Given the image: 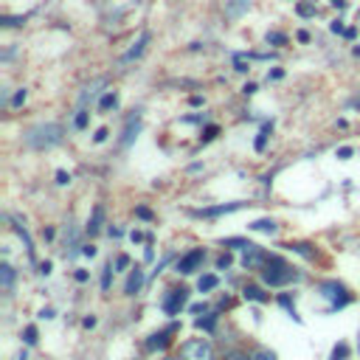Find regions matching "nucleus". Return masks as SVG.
<instances>
[{
    "label": "nucleus",
    "instance_id": "nucleus-8",
    "mask_svg": "<svg viewBox=\"0 0 360 360\" xmlns=\"http://www.w3.org/2000/svg\"><path fill=\"white\" fill-rule=\"evenodd\" d=\"M251 203H243V200H236V203H220V205H208V208H200V212H194L197 217H205V220H212V217H225V214H234L239 212V208H245Z\"/></svg>",
    "mask_w": 360,
    "mask_h": 360
},
{
    "label": "nucleus",
    "instance_id": "nucleus-40",
    "mask_svg": "<svg viewBox=\"0 0 360 360\" xmlns=\"http://www.w3.org/2000/svg\"><path fill=\"white\" fill-rule=\"evenodd\" d=\"M329 32H333V34H346L344 20H333V23H329Z\"/></svg>",
    "mask_w": 360,
    "mask_h": 360
},
{
    "label": "nucleus",
    "instance_id": "nucleus-35",
    "mask_svg": "<svg viewBox=\"0 0 360 360\" xmlns=\"http://www.w3.org/2000/svg\"><path fill=\"white\" fill-rule=\"evenodd\" d=\"M23 23H25V17H0V25L3 28H17Z\"/></svg>",
    "mask_w": 360,
    "mask_h": 360
},
{
    "label": "nucleus",
    "instance_id": "nucleus-45",
    "mask_svg": "<svg viewBox=\"0 0 360 360\" xmlns=\"http://www.w3.org/2000/svg\"><path fill=\"white\" fill-rule=\"evenodd\" d=\"M231 262H234V259H231V254H223V256L217 259V267H220V270H225V267H231Z\"/></svg>",
    "mask_w": 360,
    "mask_h": 360
},
{
    "label": "nucleus",
    "instance_id": "nucleus-46",
    "mask_svg": "<svg viewBox=\"0 0 360 360\" xmlns=\"http://www.w3.org/2000/svg\"><path fill=\"white\" fill-rule=\"evenodd\" d=\"M144 259H146V262H153V259H155V248H153V236H149V245H146V251H144Z\"/></svg>",
    "mask_w": 360,
    "mask_h": 360
},
{
    "label": "nucleus",
    "instance_id": "nucleus-20",
    "mask_svg": "<svg viewBox=\"0 0 360 360\" xmlns=\"http://www.w3.org/2000/svg\"><path fill=\"white\" fill-rule=\"evenodd\" d=\"M248 228H251V231H259V234H276V231H279V225H276V220H270V217H262V220H256V223H251Z\"/></svg>",
    "mask_w": 360,
    "mask_h": 360
},
{
    "label": "nucleus",
    "instance_id": "nucleus-5",
    "mask_svg": "<svg viewBox=\"0 0 360 360\" xmlns=\"http://www.w3.org/2000/svg\"><path fill=\"white\" fill-rule=\"evenodd\" d=\"M186 302H189V290H186V287H172V290H166V295H164L161 310H164L166 315H180V310L186 307Z\"/></svg>",
    "mask_w": 360,
    "mask_h": 360
},
{
    "label": "nucleus",
    "instance_id": "nucleus-19",
    "mask_svg": "<svg viewBox=\"0 0 360 360\" xmlns=\"http://www.w3.org/2000/svg\"><path fill=\"white\" fill-rule=\"evenodd\" d=\"M12 228H14V231H17V236L23 239V245H25V254H28V259L34 262V259H37V251H34V243H32V236H28V231H25L20 223H14Z\"/></svg>",
    "mask_w": 360,
    "mask_h": 360
},
{
    "label": "nucleus",
    "instance_id": "nucleus-17",
    "mask_svg": "<svg viewBox=\"0 0 360 360\" xmlns=\"http://www.w3.org/2000/svg\"><path fill=\"white\" fill-rule=\"evenodd\" d=\"M14 279H17V270H14L9 262H3V265H0V282H3V290H6V293H12V287H14Z\"/></svg>",
    "mask_w": 360,
    "mask_h": 360
},
{
    "label": "nucleus",
    "instance_id": "nucleus-47",
    "mask_svg": "<svg viewBox=\"0 0 360 360\" xmlns=\"http://www.w3.org/2000/svg\"><path fill=\"white\" fill-rule=\"evenodd\" d=\"M282 76H284V71H282V68H273V71L267 74V82H279Z\"/></svg>",
    "mask_w": 360,
    "mask_h": 360
},
{
    "label": "nucleus",
    "instance_id": "nucleus-23",
    "mask_svg": "<svg viewBox=\"0 0 360 360\" xmlns=\"http://www.w3.org/2000/svg\"><path fill=\"white\" fill-rule=\"evenodd\" d=\"M270 130H273V122H265V124H262V130H259V135H256V141H254L256 153H265V146H267V138H270Z\"/></svg>",
    "mask_w": 360,
    "mask_h": 360
},
{
    "label": "nucleus",
    "instance_id": "nucleus-52",
    "mask_svg": "<svg viewBox=\"0 0 360 360\" xmlns=\"http://www.w3.org/2000/svg\"><path fill=\"white\" fill-rule=\"evenodd\" d=\"M82 326H85V329H93V326H96V318H93V315H87V318L82 321Z\"/></svg>",
    "mask_w": 360,
    "mask_h": 360
},
{
    "label": "nucleus",
    "instance_id": "nucleus-9",
    "mask_svg": "<svg viewBox=\"0 0 360 360\" xmlns=\"http://www.w3.org/2000/svg\"><path fill=\"white\" fill-rule=\"evenodd\" d=\"M267 259H270V254H267L265 248L251 245V248H245V254H243V267H245V270H262V267L267 265Z\"/></svg>",
    "mask_w": 360,
    "mask_h": 360
},
{
    "label": "nucleus",
    "instance_id": "nucleus-11",
    "mask_svg": "<svg viewBox=\"0 0 360 360\" xmlns=\"http://www.w3.org/2000/svg\"><path fill=\"white\" fill-rule=\"evenodd\" d=\"M149 40H153V34H149V32H144L141 37H138V43L122 56V65H130V63H135V59H141L144 56V51H146V45H149Z\"/></svg>",
    "mask_w": 360,
    "mask_h": 360
},
{
    "label": "nucleus",
    "instance_id": "nucleus-24",
    "mask_svg": "<svg viewBox=\"0 0 360 360\" xmlns=\"http://www.w3.org/2000/svg\"><path fill=\"white\" fill-rule=\"evenodd\" d=\"M217 284H220V279H217L214 273H205V276L197 279V290H200V293H212Z\"/></svg>",
    "mask_w": 360,
    "mask_h": 360
},
{
    "label": "nucleus",
    "instance_id": "nucleus-16",
    "mask_svg": "<svg viewBox=\"0 0 360 360\" xmlns=\"http://www.w3.org/2000/svg\"><path fill=\"white\" fill-rule=\"evenodd\" d=\"M243 295H245V302H256V304H265V302H270V295H267V293H265L259 284H245Z\"/></svg>",
    "mask_w": 360,
    "mask_h": 360
},
{
    "label": "nucleus",
    "instance_id": "nucleus-32",
    "mask_svg": "<svg viewBox=\"0 0 360 360\" xmlns=\"http://www.w3.org/2000/svg\"><path fill=\"white\" fill-rule=\"evenodd\" d=\"M346 357H349V346H346L344 341L333 349V355H329V360H346Z\"/></svg>",
    "mask_w": 360,
    "mask_h": 360
},
{
    "label": "nucleus",
    "instance_id": "nucleus-21",
    "mask_svg": "<svg viewBox=\"0 0 360 360\" xmlns=\"http://www.w3.org/2000/svg\"><path fill=\"white\" fill-rule=\"evenodd\" d=\"M284 248L293 251V254H298V256H304V259H315V245H310V243H290Z\"/></svg>",
    "mask_w": 360,
    "mask_h": 360
},
{
    "label": "nucleus",
    "instance_id": "nucleus-25",
    "mask_svg": "<svg viewBox=\"0 0 360 360\" xmlns=\"http://www.w3.org/2000/svg\"><path fill=\"white\" fill-rule=\"evenodd\" d=\"M115 107H118L115 90H107V93L102 96V102H99V110H102V113H110V110H115Z\"/></svg>",
    "mask_w": 360,
    "mask_h": 360
},
{
    "label": "nucleus",
    "instance_id": "nucleus-15",
    "mask_svg": "<svg viewBox=\"0 0 360 360\" xmlns=\"http://www.w3.org/2000/svg\"><path fill=\"white\" fill-rule=\"evenodd\" d=\"M251 3H254V0H228V3H225V14L231 20H236V17H243L251 9Z\"/></svg>",
    "mask_w": 360,
    "mask_h": 360
},
{
    "label": "nucleus",
    "instance_id": "nucleus-42",
    "mask_svg": "<svg viewBox=\"0 0 360 360\" xmlns=\"http://www.w3.org/2000/svg\"><path fill=\"white\" fill-rule=\"evenodd\" d=\"M127 267H130V256H127V254H122V256L115 259V270H127Z\"/></svg>",
    "mask_w": 360,
    "mask_h": 360
},
{
    "label": "nucleus",
    "instance_id": "nucleus-54",
    "mask_svg": "<svg viewBox=\"0 0 360 360\" xmlns=\"http://www.w3.org/2000/svg\"><path fill=\"white\" fill-rule=\"evenodd\" d=\"M295 40H298V43H310V32H298Z\"/></svg>",
    "mask_w": 360,
    "mask_h": 360
},
{
    "label": "nucleus",
    "instance_id": "nucleus-43",
    "mask_svg": "<svg viewBox=\"0 0 360 360\" xmlns=\"http://www.w3.org/2000/svg\"><path fill=\"white\" fill-rule=\"evenodd\" d=\"M107 135H110V130H107V127H99V130H96V135H93V141H96V144H104V141H107Z\"/></svg>",
    "mask_w": 360,
    "mask_h": 360
},
{
    "label": "nucleus",
    "instance_id": "nucleus-62",
    "mask_svg": "<svg viewBox=\"0 0 360 360\" xmlns=\"http://www.w3.org/2000/svg\"><path fill=\"white\" fill-rule=\"evenodd\" d=\"M169 360H180V357H169Z\"/></svg>",
    "mask_w": 360,
    "mask_h": 360
},
{
    "label": "nucleus",
    "instance_id": "nucleus-1",
    "mask_svg": "<svg viewBox=\"0 0 360 360\" xmlns=\"http://www.w3.org/2000/svg\"><path fill=\"white\" fill-rule=\"evenodd\" d=\"M23 141H25V146L45 153V149H54V146H59L65 141V127L56 124V122H43V124L28 127L23 133Z\"/></svg>",
    "mask_w": 360,
    "mask_h": 360
},
{
    "label": "nucleus",
    "instance_id": "nucleus-27",
    "mask_svg": "<svg viewBox=\"0 0 360 360\" xmlns=\"http://www.w3.org/2000/svg\"><path fill=\"white\" fill-rule=\"evenodd\" d=\"M248 68H251V54H236L234 56V71L236 74H248Z\"/></svg>",
    "mask_w": 360,
    "mask_h": 360
},
{
    "label": "nucleus",
    "instance_id": "nucleus-7",
    "mask_svg": "<svg viewBox=\"0 0 360 360\" xmlns=\"http://www.w3.org/2000/svg\"><path fill=\"white\" fill-rule=\"evenodd\" d=\"M183 360H214V346L205 338H194L183 344Z\"/></svg>",
    "mask_w": 360,
    "mask_h": 360
},
{
    "label": "nucleus",
    "instance_id": "nucleus-6",
    "mask_svg": "<svg viewBox=\"0 0 360 360\" xmlns=\"http://www.w3.org/2000/svg\"><path fill=\"white\" fill-rule=\"evenodd\" d=\"M203 262H205V251L203 248H192L189 254H183L177 259V265H175V270L180 276H192V273H197V270L203 267Z\"/></svg>",
    "mask_w": 360,
    "mask_h": 360
},
{
    "label": "nucleus",
    "instance_id": "nucleus-33",
    "mask_svg": "<svg viewBox=\"0 0 360 360\" xmlns=\"http://www.w3.org/2000/svg\"><path fill=\"white\" fill-rule=\"evenodd\" d=\"M135 217L138 220H155V214H153V208H146V205H135Z\"/></svg>",
    "mask_w": 360,
    "mask_h": 360
},
{
    "label": "nucleus",
    "instance_id": "nucleus-44",
    "mask_svg": "<svg viewBox=\"0 0 360 360\" xmlns=\"http://www.w3.org/2000/svg\"><path fill=\"white\" fill-rule=\"evenodd\" d=\"M352 155H355V149H352V146H341V149H338V158H341V161H349Z\"/></svg>",
    "mask_w": 360,
    "mask_h": 360
},
{
    "label": "nucleus",
    "instance_id": "nucleus-12",
    "mask_svg": "<svg viewBox=\"0 0 360 360\" xmlns=\"http://www.w3.org/2000/svg\"><path fill=\"white\" fill-rule=\"evenodd\" d=\"M102 87H107V79L104 76H99V79H93V82H90L85 90H82V107H87L90 102H93V99H99V93H102Z\"/></svg>",
    "mask_w": 360,
    "mask_h": 360
},
{
    "label": "nucleus",
    "instance_id": "nucleus-14",
    "mask_svg": "<svg viewBox=\"0 0 360 360\" xmlns=\"http://www.w3.org/2000/svg\"><path fill=\"white\" fill-rule=\"evenodd\" d=\"M102 225H104V205L99 203V205H93V214H90V220H87V225H85V231H87L90 236H96V234L102 231Z\"/></svg>",
    "mask_w": 360,
    "mask_h": 360
},
{
    "label": "nucleus",
    "instance_id": "nucleus-56",
    "mask_svg": "<svg viewBox=\"0 0 360 360\" xmlns=\"http://www.w3.org/2000/svg\"><path fill=\"white\" fill-rule=\"evenodd\" d=\"M344 37H346V40H355V37H357V28H355V25L346 28V34H344Z\"/></svg>",
    "mask_w": 360,
    "mask_h": 360
},
{
    "label": "nucleus",
    "instance_id": "nucleus-53",
    "mask_svg": "<svg viewBox=\"0 0 360 360\" xmlns=\"http://www.w3.org/2000/svg\"><path fill=\"white\" fill-rule=\"evenodd\" d=\"M329 3H333V6L338 9V12H344V9L349 6V3H346V0H329Z\"/></svg>",
    "mask_w": 360,
    "mask_h": 360
},
{
    "label": "nucleus",
    "instance_id": "nucleus-2",
    "mask_svg": "<svg viewBox=\"0 0 360 360\" xmlns=\"http://www.w3.org/2000/svg\"><path fill=\"white\" fill-rule=\"evenodd\" d=\"M262 282L267 287H284L290 282H298V273H295V267H290L282 256H270L267 265L262 267Z\"/></svg>",
    "mask_w": 360,
    "mask_h": 360
},
{
    "label": "nucleus",
    "instance_id": "nucleus-39",
    "mask_svg": "<svg viewBox=\"0 0 360 360\" xmlns=\"http://www.w3.org/2000/svg\"><path fill=\"white\" fill-rule=\"evenodd\" d=\"M223 360H251V355H248V352H239V349H236V352H228Z\"/></svg>",
    "mask_w": 360,
    "mask_h": 360
},
{
    "label": "nucleus",
    "instance_id": "nucleus-22",
    "mask_svg": "<svg viewBox=\"0 0 360 360\" xmlns=\"http://www.w3.org/2000/svg\"><path fill=\"white\" fill-rule=\"evenodd\" d=\"M295 14L298 17H315L318 14V6H315V0H302V3H295Z\"/></svg>",
    "mask_w": 360,
    "mask_h": 360
},
{
    "label": "nucleus",
    "instance_id": "nucleus-60",
    "mask_svg": "<svg viewBox=\"0 0 360 360\" xmlns=\"http://www.w3.org/2000/svg\"><path fill=\"white\" fill-rule=\"evenodd\" d=\"M349 107H352V110H360V96H357V99H352V102H349Z\"/></svg>",
    "mask_w": 360,
    "mask_h": 360
},
{
    "label": "nucleus",
    "instance_id": "nucleus-50",
    "mask_svg": "<svg viewBox=\"0 0 360 360\" xmlns=\"http://www.w3.org/2000/svg\"><path fill=\"white\" fill-rule=\"evenodd\" d=\"M256 90H259V87H256V82H248V85L243 87V93H245V96H254Z\"/></svg>",
    "mask_w": 360,
    "mask_h": 360
},
{
    "label": "nucleus",
    "instance_id": "nucleus-58",
    "mask_svg": "<svg viewBox=\"0 0 360 360\" xmlns=\"http://www.w3.org/2000/svg\"><path fill=\"white\" fill-rule=\"evenodd\" d=\"M110 236L118 239V236H124V231H122V228H110Z\"/></svg>",
    "mask_w": 360,
    "mask_h": 360
},
{
    "label": "nucleus",
    "instance_id": "nucleus-61",
    "mask_svg": "<svg viewBox=\"0 0 360 360\" xmlns=\"http://www.w3.org/2000/svg\"><path fill=\"white\" fill-rule=\"evenodd\" d=\"M17 360H28V355H25V352H23V355H20V357H17Z\"/></svg>",
    "mask_w": 360,
    "mask_h": 360
},
{
    "label": "nucleus",
    "instance_id": "nucleus-59",
    "mask_svg": "<svg viewBox=\"0 0 360 360\" xmlns=\"http://www.w3.org/2000/svg\"><path fill=\"white\" fill-rule=\"evenodd\" d=\"M130 236H133V243H141V239H144V234H141V231H133Z\"/></svg>",
    "mask_w": 360,
    "mask_h": 360
},
{
    "label": "nucleus",
    "instance_id": "nucleus-13",
    "mask_svg": "<svg viewBox=\"0 0 360 360\" xmlns=\"http://www.w3.org/2000/svg\"><path fill=\"white\" fill-rule=\"evenodd\" d=\"M138 130H141V115L133 113V115L127 118V127H124V135H122V146H124V149L138 138Z\"/></svg>",
    "mask_w": 360,
    "mask_h": 360
},
{
    "label": "nucleus",
    "instance_id": "nucleus-55",
    "mask_svg": "<svg viewBox=\"0 0 360 360\" xmlns=\"http://www.w3.org/2000/svg\"><path fill=\"white\" fill-rule=\"evenodd\" d=\"M51 267H54L51 262H43V265H40V273H43V276H48V273H51Z\"/></svg>",
    "mask_w": 360,
    "mask_h": 360
},
{
    "label": "nucleus",
    "instance_id": "nucleus-30",
    "mask_svg": "<svg viewBox=\"0 0 360 360\" xmlns=\"http://www.w3.org/2000/svg\"><path fill=\"white\" fill-rule=\"evenodd\" d=\"M23 341H25V346H34V344H37V326H34V324H28V326L23 329Z\"/></svg>",
    "mask_w": 360,
    "mask_h": 360
},
{
    "label": "nucleus",
    "instance_id": "nucleus-28",
    "mask_svg": "<svg viewBox=\"0 0 360 360\" xmlns=\"http://www.w3.org/2000/svg\"><path fill=\"white\" fill-rule=\"evenodd\" d=\"M113 276H115V265H113V262H107V265H104V270H102V290H104V293H110Z\"/></svg>",
    "mask_w": 360,
    "mask_h": 360
},
{
    "label": "nucleus",
    "instance_id": "nucleus-37",
    "mask_svg": "<svg viewBox=\"0 0 360 360\" xmlns=\"http://www.w3.org/2000/svg\"><path fill=\"white\" fill-rule=\"evenodd\" d=\"M25 96H28V90L20 87L17 93H14V99H12V107H23V104H25Z\"/></svg>",
    "mask_w": 360,
    "mask_h": 360
},
{
    "label": "nucleus",
    "instance_id": "nucleus-31",
    "mask_svg": "<svg viewBox=\"0 0 360 360\" xmlns=\"http://www.w3.org/2000/svg\"><path fill=\"white\" fill-rule=\"evenodd\" d=\"M87 122H90V113L82 107V110L76 113V118H74V127H76V130H85V127H87Z\"/></svg>",
    "mask_w": 360,
    "mask_h": 360
},
{
    "label": "nucleus",
    "instance_id": "nucleus-48",
    "mask_svg": "<svg viewBox=\"0 0 360 360\" xmlns=\"http://www.w3.org/2000/svg\"><path fill=\"white\" fill-rule=\"evenodd\" d=\"M74 279H76L79 284H85V282L90 279V273H87V270H82V267H79V270H76V273H74Z\"/></svg>",
    "mask_w": 360,
    "mask_h": 360
},
{
    "label": "nucleus",
    "instance_id": "nucleus-34",
    "mask_svg": "<svg viewBox=\"0 0 360 360\" xmlns=\"http://www.w3.org/2000/svg\"><path fill=\"white\" fill-rule=\"evenodd\" d=\"M279 304H282V307H284V310L290 313V318H295V321H302V318L295 315V307H293V302H290V295H279Z\"/></svg>",
    "mask_w": 360,
    "mask_h": 360
},
{
    "label": "nucleus",
    "instance_id": "nucleus-41",
    "mask_svg": "<svg viewBox=\"0 0 360 360\" xmlns=\"http://www.w3.org/2000/svg\"><path fill=\"white\" fill-rule=\"evenodd\" d=\"M56 183H59V186H68V183H71V175H68L65 169H59V172H56Z\"/></svg>",
    "mask_w": 360,
    "mask_h": 360
},
{
    "label": "nucleus",
    "instance_id": "nucleus-26",
    "mask_svg": "<svg viewBox=\"0 0 360 360\" xmlns=\"http://www.w3.org/2000/svg\"><path fill=\"white\" fill-rule=\"evenodd\" d=\"M220 245H223V248H236V251H245V248H251L254 243H248V239H243V236H228V239H223Z\"/></svg>",
    "mask_w": 360,
    "mask_h": 360
},
{
    "label": "nucleus",
    "instance_id": "nucleus-36",
    "mask_svg": "<svg viewBox=\"0 0 360 360\" xmlns=\"http://www.w3.org/2000/svg\"><path fill=\"white\" fill-rule=\"evenodd\" d=\"M251 360H276V352H270V349H256L251 355Z\"/></svg>",
    "mask_w": 360,
    "mask_h": 360
},
{
    "label": "nucleus",
    "instance_id": "nucleus-38",
    "mask_svg": "<svg viewBox=\"0 0 360 360\" xmlns=\"http://www.w3.org/2000/svg\"><path fill=\"white\" fill-rule=\"evenodd\" d=\"M217 133H220V127H217V124H208V127L203 130V135H200V138H203V141H212Z\"/></svg>",
    "mask_w": 360,
    "mask_h": 360
},
{
    "label": "nucleus",
    "instance_id": "nucleus-3",
    "mask_svg": "<svg viewBox=\"0 0 360 360\" xmlns=\"http://www.w3.org/2000/svg\"><path fill=\"white\" fill-rule=\"evenodd\" d=\"M318 293H321V298H326V302H329L326 313H338V310H344V307L352 302L349 293H346V287H344L341 282H335V279L321 282V284H318Z\"/></svg>",
    "mask_w": 360,
    "mask_h": 360
},
{
    "label": "nucleus",
    "instance_id": "nucleus-57",
    "mask_svg": "<svg viewBox=\"0 0 360 360\" xmlns=\"http://www.w3.org/2000/svg\"><path fill=\"white\" fill-rule=\"evenodd\" d=\"M40 318H45V321H48V318H54V310H51V307H45V310L40 313Z\"/></svg>",
    "mask_w": 360,
    "mask_h": 360
},
{
    "label": "nucleus",
    "instance_id": "nucleus-4",
    "mask_svg": "<svg viewBox=\"0 0 360 360\" xmlns=\"http://www.w3.org/2000/svg\"><path fill=\"white\" fill-rule=\"evenodd\" d=\"M177 333H180V324H169V326H164V329H158V333L149 335L144 341V349L146 352H164V349L172 346V335H177Z\"/></svg>",
    "mask_w": 360,
    "mask_h": 360
},
{
    "label": "nucleus",
    "instance_id": "nucleus-10",
    "mask_svg": "<svg viewBox=\"0 0 360 360\" xmlns=\"http://www.w3.org/2000/svg\"><path fill=\"white\" fill-rule=\"evenodd\" d=\"M146 284V273L135 265L133 270H130V276H127V282H124V295H138L141 293V287Z\"/></svg>",
    "mask_w": 360,
    "mask_h": 360
},
{
    "label": "nucleus",
    "instance_id": "nucleus-49",
    "mask_svg": "<svg viewBox=\"0 0 360 360\" xmlns=\"http://www.w3.org/2000/svg\"><path fill=\"white\" fill-rule=\"evenodd\" d=\"M82 256L93 259V256H96V245H82Z\"/></svg>",
    "mask_w": 360,
    "mask_h": 360
},
{
    "label": "nucleus",
    "instance_id": "nucleus-51",
    "mask_svg": "<svg viewBox=\"0 0 360 360\" xmlns=\"http://www.w3.org/2000/svg\"><path fill=\"white\" fill-rule=\"evenodd\" d=\"M189 313H194V315L205 313V302H197V304H192V307H189Z\"/></svg>",
    "mask_w": 360,
    "mask_h": 360
},
{
    "label": "nucleus",
    "instance_id": "nucleus-18",
    "mask_svg": "<svg viewBox=\"0 0 360 360\" xmlns=\"http://www.w3.org/2000/svg\"><path fill=\"white\" fill-rule=\"evenodd\" d=\"M217 321H220V313H205L203 318H194V326L203 329V333H214Z\"/></svg>",
    "mask_w": 360,
    "mask_h": 360
},
{
    "label": "nucleus",
    "instance_id": "nucleus-29",
    "mask_svg": "<svg viewBox=\"0 0 360 360\" xmlns=\"http://www.w3.org/2000/svg\"><path fill=\"white\" fill-rule=\"evenodd\" d=\"M265 43L282 48V45H287V34H284V32H267V34H265Z\"/></svg>",
    "mask_w": 360,
    "mask_h": 360
}]
</instances>
